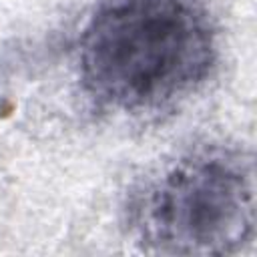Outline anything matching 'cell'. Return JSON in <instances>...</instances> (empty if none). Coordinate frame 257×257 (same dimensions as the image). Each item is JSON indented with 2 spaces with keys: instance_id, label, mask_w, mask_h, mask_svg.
<instances>
[{
  "instance_id": "1",
  "label": "cell",
  "mask_w": 257,
  "mask_h": 257,
  "mask_svg": "<svg viewBox=\"0 0 257 257\" xmlns=\"http://www.w3.org/2000/svg\"><path fill=\"white\" fill-rule=\"evenodd\" d=\"M217 62L199 0H106L78 40V76L100 106L153 112L195 92Z\"/></svg>"
},
{
  "instance_id": "2",
  "label": "cell",
  "mask_w": 257,
  "mask_h": 257,
  "mask_svg": "<svg viewBox=\"0 0 257 257\" xmlns=\"http://www.w3.org/2000/svg\"><path fill=\"white\" fill-rule=\"evenodd\" d=\"M124 215L145 253H237L255 233L253 163L231 147L193 149L143 181Z\"/></svg>"
}]
</instances>
